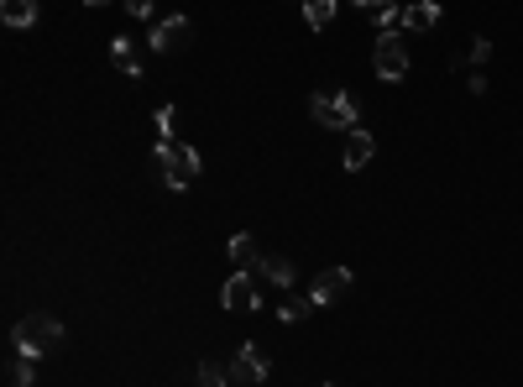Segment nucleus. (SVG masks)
Segmentation results:
<instances>
[{
    "mask_svg": "<svg viewBox=\"0 0 523 387\" xmlns=\"http://www.w3.org/2000/svg\"><path fill=\"white\" fill-rule=\"evenodd\" d=\"M11 346L27 351L32 361L37 356H53L63 346V320H58V314H27V320L11 330Z\"/></svg>",
    "mask_w": 523,
    "mask_h": 387,
    "instance_id": "nucleus-1",
    "label": "nucleus"
},
{
    "mask_svg": "<svg viewBox=\"0 0 523 387\" xmlns=\"http://www.w3.org/2000/svg\"><path fill=\"white\" fill-rule=\"evenodd\" d=\"M152 163H157V178H163L168 189H189L199 178V152L184 147V142H173V136H168V142H157Z\"/></svg>",
    "mask_w": 523,
    "mask_h": 387,
    "instance_id": "nucleus-2",
    "label": "nucleus"
},
{
    "mask_svg": "<svg viewBox=\"0 0 523 387\" xmlns=\"http://www.w3.org/2000/svg\"><path fill=\"white\" fill-rule=\"evenodd\" d=\"M309 116L320 126H330V131H361L356 126V100L340 95V89H320V95L309 100Z\"/></svg>",
    "mask_w": 523,
    "mask_h": 387,
    "instance_id": "nucleus-3",
    "label": "nucleus"
},
{
    "mask_svg": "<svg viewBox=\"0 0 523 387\" xmlns=\"http://www.w3.org/2000/svg\"><path fill=\"white\" fill-rule=\"evenodd\" d=\"M377 79H403L408 74V37L403 32H382L377 37V53H372Z\"/></svg>",
    "mask_w": 523,
    "mask_h": 387,
    "instance_id": "nucleus-4",
    "label": "nucleus"
},
{
    "mask_svg": "<svg viewBox=\"0 0 523 387\" xmlns=\"http://www.w3.org/2000/svg\"><path fill=\"white\" fill-rule=\"evenodd\" d=\"M267 382V356L257 346H241L231 356V387H262Z\"/></svg>",
    "mask_w": 523,
    "mask_h": 387,
    "instance_id": "nucleus-5",
    "label": "nucleus"
},
{
    "mask_svg": "<svg viewBox=\"0 0 523 387\" xmlns=\"http://www.w3.org/2000/svg\"><path fill=\"white\" fill-rule=\"evenodd\" d=\"M184 37H189V16H168V21H157L152 27V53H178L184 48Z\"/></svg>",
    "mask_w": 523,
    "mask_h": 387,
    "instance_id": "nucleus-6",
    "label": "nucleus"
},
{
    "mask_svg": "<svg viewBox=\"0 0 523 387\" xmlns=\"http://www.w3.org/2000/svg\"><path fill=\"white\" fill-rule=\"evenodd\" d=\"M346 288H351V272L346 267H325L320 278H314V288H309V304H335Z\"/></svg>",
    "mask_w": 523,
    "mask_h": 387,
    "instance_id": "nucleus-7",
    "label": "nucleus"
},
{
    "mask_svg": "<svg viewBox=\"0 0 523 387\" xmlns=\"http://www.w3.org/2000/svg\"><path fill=\"white\" fill-rule=\"evenodd\" d=\"M220 299H225V309H257V304H262L257 278H252V272H236V278L225 283V293H220Z\"/></svg>",
    "mask_w": 523,
    "mask_h": 387,
    "instance_id": "nucleus-8",
    "label": "nucleus"
},
{
    "mask_svg": "<svg viewBox=\"0 0 523 387\" xmlns=\"http://www.w3.org/2000/svg\"><path fill=\"white\" fill-rule=\"evenodd\" d=\"M225 252L236 257V272H257V267H262V257H267V252H257V236H246V231H236Z\"/></svg>",
    "mask_w": 523,
    "mask_h": 387,
    "instance_id": "nucleus-9",
    "label": "nucleus"
},
{
    "mask_svg": "<svg viewBox=\"0 0 523 387\" xmlns=\"http://www.w3.org/2000/svg\"><path fill=\"white\" fill-rule=\"evenodd\" d=\"M372 152H377L372 136H367V131H351V136H346V157H340V163H346L351 173H361V168L372 163Z\"/></svg>",
    "mask_w": 523,
    "mask_h": 387,
    "instance_id": "nucleus-10",
    "label": "nucleus"
},
{
    "mask_svg": "<svg viewBox=\"0 0 523 387\" xmlns=\"http://www.w3.org/2000/svg\"><path fill=\"white\" fill-rule=\"evenodd\" d=\"M440 21V6L435 0H419V6H403V32H429Z\"/></svg>",
    "mask_w": 523,
    "mask_h": 387,
    "instance_id": "nucleus-11",
    "label": "nucleus"
},
{
    "mask_svg": "<svg viewBox=\"0 0 523 387\" xmlns=\"http://www.w3.org/2000/svg\"><path fill=\"white\" fill-rule=\"evenodd\" d=\"M32 377H37V367H32V356L11 346V377H6V387H32Z\"/></svg>",
    "mask_w": 523,
    "mask_h": 387,
    "instance_id": "nucleus-12",
    "label": "nucleus"
},
{
    "mask_svg": "<svg viewBox=\"0 0 523 387\" xmlns=\"http://www.w3.org/2000/svg\"><path fill=\"white\" fill-rule=\"evenodd\" d=\"M0 16H6V27H32V21H37V6H32V0H6V6H0Z\"/></svg>",
    "mask_w": 523,
    "mask_h": 387,
    "instance_id": "nucleus-13",
    "label": "nucleus"
},
{
    "mask_svg": "<svg viewBox=\"0 0 523 387\" xmlns=\"http://www.w3.org/2000/svg\"><path fill=\"white\" fill-rule=\"evenodd\" d=\"M257 272H262L267 283H278V288H288V283H293V262H288V257H262V267H257Z\"/></svg>",
    "mask_w": 523,
    "mask_h": 387,
    "instance_id": "nucleus-14",
    "label": "nucleus"
},
{
    "mask_svg": "<svg viewBox=\"0 0 523 387\" xmlns=\"http://www.w3.org/2000/svg\"><path fill=\"white\" fill-rule=\"evenodd\" d=\"M304 21H309V27H330V21H335V0H309Z\"/></svg>",
    "mask_w": 523,
    "mask_h": 387,
    "instance_id": "nucleus-15",
    "label": "nucleus"
},
{
    "mask_svg": "<svg viewBox=\"0 0 523 387\" xmlns=\"http://www.w3.org/2000/svg\"><path fill=\"white\" fill-rule=\"evenodd\" d=\"M110 58H116V63L126 68V74H131V79L142 74V63H136V53H131V42H126V37H116V42H110Z\"/></svg>",
    "mask_w": 523,
    "mask_h": 387,
    "instance_id": "nucleus-16",
    "label": "nucleus"
},
{
    "mask_svg": "<svg viewBox=\"0 0 523 387\" xmlns=\"http://www.w3.org/2000/svg\"><path fill=\"white\" fill-rule=\"evenodd\" d=\"M309 309H314L309 299H283V309H278V320H283V325H299V320H304V314H309Z\"/></svg>",
    "mask_w": 523,
    "mask_h": 387,
    "instance_id": "nucleus-17",
    "label": "nucleus"
},
{
    "mask_svg": "<svg viewBox=\"0 0 523 387\" xmlns=\"http://www.w3.org/2000/svg\"><path fill=\"white\" fill-rule=\"evenodd\" d=\"M199 387H225V372L215 367V361H204V367H199Z\"/></svg>",
    "mask_w": 523,
    "mask_h": 387,
    "instance_id": "nucleus-18",
    "label": "nucleus"
},
{
    "mask_svg": "<svg viewBox=\"0 0 523 387\" xmlns=\"http://www.w3.org/2000/svg\"><path fill=\"white\" fill-rule=\"evenodd\" d=\"M168 131H173V105L157 110V142H168Z\"/></svg>",
    "mask_w": 523,
    "mask_h": 387,
    "instance_id": "nucleus-19",
    "label": "nucleus"
},
{
    "mask_svg": "<svg viewBox=\"0 0 523 387\" xmlns=\"http://www.w3.org/2000/svg\"><path fill=\"white\" fill-rule=\"evenodd\" d=\"M487 53H492V42H487V37H476V42H471V63H482Z\"/></svg>",
    "mask_w": 523,
    "mask_h": 387,
    "instance_id": "nucleus-20",
    "label": "nucleus"
},
{
    "mask_svg": "<svg viewBox=\"0 0 523 387\" xmlns=\"http://www.w3.org/2000/svg\"><path fill=\"white\" fill-rule=\"evenodd\" d=\"M320 387H330V382H320Z\"/></svg>",
    "mask_w": 523,
    "mask_h": 387,
    "instance_id": "nucleus-21",
    "label": "nucleus"
}]
</instances>
